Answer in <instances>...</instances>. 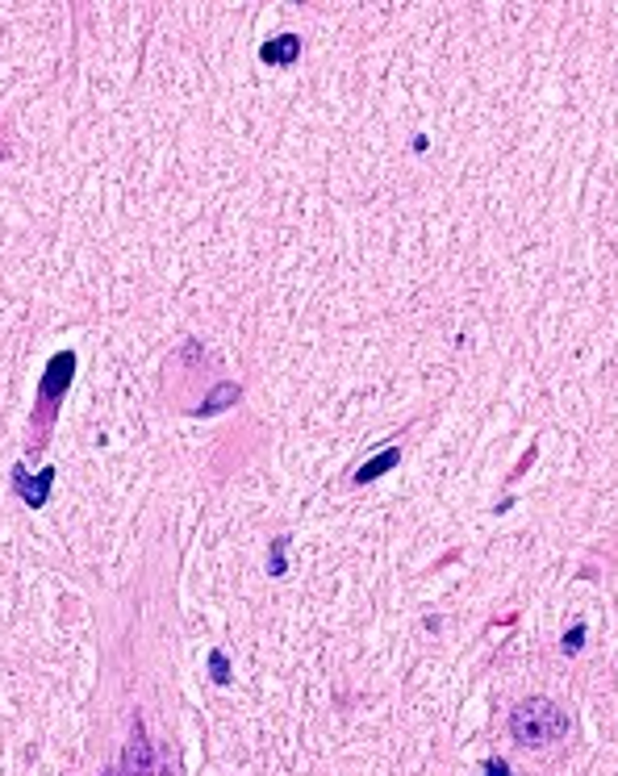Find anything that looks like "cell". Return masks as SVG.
<instances>
[{"mask_svg": "<svg viewBox=\"0 0 618 776\" xmlns=\"http://www.w3.org/2000/svg\"><path fill=\"white\" fill-rule=\"evenodd\" d=\"M297 55H301V38H297V34H280V38H272V42H263L260 46V59L263 63H272V68H289Z\"/></svg>", "mask_w": 618, "mask_h": 776, "instance_id": "obj_3", "label": "cell"}, {"mask_svg": "<svg viewBox=\"0 0 618 776\" xmlns=\"http://www.w3.org/2000/svg\"><path fill=\"white\" fill-rule=\"evenodd\" d=\"M51 480H55V472L46 468L38 480H29L21 468H17V492H21V501L26 505H34V509H42L46 505V497H51Z\"/></svg>", "mask_w": 618, "mask_h": 776, "instance_id": "obj_4", "label": "cell"}, {"mask_svg": "<svg viewBox=\"0 0 618 776\" xmlns=\"http://www.w3.org/2000/svg\"><path fill=\"white\" fill-rule=\"evenodd\" d=\"M560 647H564V655H577L581 647H585V622H577V627H573V630H564Z\"/></svg>", "mask_w": 618, "mask_h": 776, "instance_id": "obj_8", "label": "cell"}, {"mask_svg": "<svg viewBox=\"0 0 618 776\" xmlns=\"http://www.w3.org/2000/svg\"><path fill=\"white\" fill-rule=\"evenodd\" d=\"M238 396H243V388H238V384H230V380L218 384V388H213V393L201 401V413H205V418H213V413H221L226 405H234Z\"/></svg>", "mask_w": 618, "mask_h": 776, "instance_id": "obj_7", "label": "cell"}, {"mask_svg": "<svg viewBox=\"0 0 618 776\" xmlns=\"http://www.w3.org/2000/svg\"><path fill=\"white\" fill-rule=\"evenodd\" d=\"M125 768H130V776H151V748H147L142 731H134V743L125 751Z\"/></svg>", "mask_w": 618, "mask_h": 776, "instance_id": "obj_6", "label": "cell"}, {"mask_svg": "<svg viewBox=\"0 0 618 776\" xmlns=\"http://www.w3.org/2000/svg\"><path fill=\"white\" fill-rule=\"evenodd\" d=\"M510 735L522 748H548L568 735V709H560L551 697H526L510 714Z\"/></svg>", "mask_w": 618, "mask_h": 776, "instance_id": "obj_1", "label": "cell"}, {"mask_svg": "<svg viewBox=\"0 0 618 776\" xmlns=\"http://www.w3.org/2000/svg\"><path fill=\"white\" fill-rule=\"evenodd\" d=\"M485 776H510V764L506 760H489L485 764Z\"/></svg>", "mask_w": 618, "mask_h": 776, "instance_id": "obj_11", "label": "cell"}, {"mask_svg": "<svg viewBox=\"0 0 618 776\" xmlns=\"http://www.w3.org/2000/svg\"><path fill=\"white\" fill-rule=\"evenodd\" d=\"M209 668H213V681H218V684L230 681V664H226V655H221V652L209 655Z\"/></svg>", "mask_w": 618, "mask_h": 776, "instance_id": "obj_10", "label": "cell"}, {"mask_svg": "<svg viewBox=\"0 0 618 776\" xmlns=\"http://www.w3.org/2000/svg\"><path fill=\"white\" fill-rule=\"evenodd\" d=\"M285 551H289V539H276L272 556H268V572L272 576H285Z\"/></svg>", "mask_w": 618, "mask_h": 776, "instance_id": "obj_9", "label": "cell"}, {"mask_svg": "<svg viewBox=\"0 0 618 776\" xmlns=\"http://www.w3.org/2000/svg\"><path fill=\"white\" fill-rule=\"evenodd\" d=\"M397 460H401V447H385L381 455H372L368 463H359V468H356V484H368V480L393 472V468H397Z\"/></svg>", "mask_w": 618, "mask_h": 776, "instance_id": "obj_5", "label": "cell"}, {"mask_svg": "<svg viewBox=\"0 0 618 776\" xmlns=\"http://www.w3.org/2000/svg\"><path fill=\"white\" fill-rule=\"evenodd\" d=\"M71 372H76V355L71 351H59L51 364H46V380H42V396L46 401H59L63 388L71 384Z\"/></svg>", "mask_w": 618, "mask_h": 776, "instance_id": "obj_2", "label": "cell"}]
</instances>
